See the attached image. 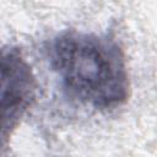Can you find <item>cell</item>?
<instances>
[{
  "label": "cell",
  "instance_id": "cell-1",
  "mask_svg": "<svg viewBox=\"0 0 157 157\" xmlns=\"http://www.w3.org/2000/svg\"><path fill=\"white\" fill-rule=\"evenodd\" d=\"M52 70L66 94L97 110H113L130 94L125 54L108 34L65 31L45 47Z\"/></svg>",
  "mask_w": 157,
  "mask_h": 157
},
{
  "label": "cell",
  "instance_id": "cell-2",
  "mask_svg": "<svg viewBox=\"0 0 157 157\" xmlns=\"http://www.w3.org/2000/svg\"><path fill=\"white\" fill-rule=\"evenodd\" d=\"M37 81L31 66L17 48L10 47L1 53V108L2 140L18 125L21 118L32 107L36 99Z\"/></svg>",
  "mask_w": 157,
  "mask_h": 157
}]
</instances>
